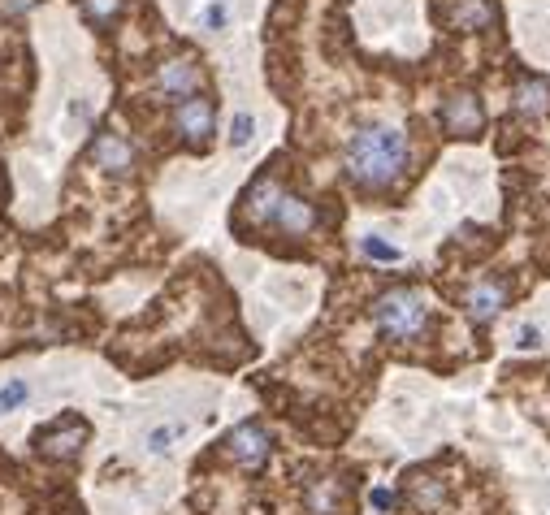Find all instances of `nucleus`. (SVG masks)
<instances>
[{
	"instance_id": "a211bd4d",
	"label": "nucleus",
	"mask_w": 550,
	"mask_h": 515,
	"mask_svg": "<svg viewBox=\"0 0 550 515\" xmlns=\"http://www.w3.org/2000/svg\"><path fill=\"white\" fill-rule=\"evenodd\" d=\"M178 433H182V425H161V429H152V433H148L152 455H165V451H169V442H174Z\"/></svg>"
},
{
	"instance_id": "f3484780",
	"label": "nucleus",
	"mask_w": 550,
	"mask_h": 515,
	"mask_svg": "<svg viewBox=\"0 0 550 515\" xmlns=\"http://www.w3.org/2000/svg\"><path fill=\"white\" fill-rule=\"evenodd\" d=\"M364 247V256H373V260H382V264H390V260H399V247H390V243H382L377 234H369V239L360 243Z\"/></svg>"
},
{
	"instance_id": "6e6552de",
	"label": "nucleus",
	"mask_w": 550,
	"mask_h": 515,
	"mask_svg": "<svg viewBox=\"0 0 550 515\" xmlns=\"http://www.w3.org/2000/svg\"><path fill=\"white\" fill-rule=\"evenodd\" d=\"M204 83V70H200V61H191V57H174V61H165L161 70H156V91H161L165 100H187L195 96Z\"/></svg>"
},
{
	"instance_id": "f03ea898",
	"label": "nucleus",
	"mask_w": 550,
	"mask_h": 515,
	"mask_svg": "<svg viewBox=\"0 0 550 515\" xmlns=\"http://www.w3.org/2000/svg\"><path fill=\"white\" fill-rule=\"evenodd\" d=\"M373 325L390 342H416L429 329V299L416 286H395L373 299Z\"/></svg>"
},
{
	"instance_id": "2eb2a0df",
	"label": "nucleus",
	"mask_w": 550,
	"mask_h": 515,
	"mask_svg": "<svg viewBox=\"0 0 550 515\" xmlns=\"http://www.w3.org/2000/svg\"><path fill=\"white\" fill-rule=\"evenodd\" d=\"M26 399H31V381H26V377H9L5 386H0V416L26 407Z\"/></svg>"
},
{
	"instance_id": "39448f33",
	"label": "nucleus",
	"mask_w": 550,
	"mask_h": 515,
	"mask_svg": "<svg viewBox=\"0 0 550 515\" xmlns=\"http://www.w3.org/2000/svg\"><path fill=\"white\" fill-rule=\"evenodd\" d=\"M269 451H273V438H269V429L265 425H256V420H247V425H239L226 438V455L234 459L239 468L247 472H260L269 464Z\"/></svg>"
},
{
	"instance_id": "5701e85b",
	"label": "nucleus",
	"mask_w": 550,
	"mask_h": 515,
	"mask_svg": "<svg viewBox=\"0 0 550 515\" xmlns=\"http://www.w3.org/2000/svg\"><path fill=\"white\" fill-rule=\"evenodd\" d=\"M520 347H542V334L533 325H525V329H520Z\"/></svg>"
},
{
	"instance_id": "6ab92c4d",
	"label": "nucleus",
	"mask_w": 550,
	"mask_h": 515,
	"mask_svg": "<svg viewBox=\"0 0 550 515\" xmlns=\"http://www.w3.org/2000/svg\"><path fill=\"white\" fill-rule=\"evenodd\" d=\"M455 18H460L464 26H486V22H490V9L481 5V0H468V5H464L460 13H455Z\"/></svg>"
},
{
	"instance_id": "4be33fe9",
	"label": "nucleus",
	"mask_w": 550,
	"mask_h": 515,
	"mask_svg": "<svg viewBox=\"0 0 550 515\" xmlns=\"http://www.w3.org/2000/svg\"><path fill=\"white\" fill-rule=\"evenodd\" d=\"M395 503H399L395 490H373V507H377V511H390Z\"/></svg>"
},
{
	"instance_id": "f8f14e48",
	"label": "nucleus",
	"mask_w": 550,
	"mask_h": 515,
	"mask_svg": "<svg viewBox=\"0 0 550 515\" xmlns=\"http://www.w3.org/2000/svg\"><path fill=\"white\" fill-rule=\"evenodd\" d=\"M516 113H529V117H542L550 113V83L546 78H525V83L516 87Z\"/></svg>"
},
{
	"instance_id": "9b49d317",
	"label": "nucleus",
	"mask_w": 550,
	"mask_h": 515,
	"mask_svg": "<svg viewBox=\"0 0 550 515\" xmlns=\"http://www.w3.org/2000/svg\"><path fill=\"white\" fill-rule=\"evenodd\" d=\"M282 182L273 178V174H260L252 187H247V195H243V213H247V221H256V226H269V217H273V208H278V200H282Z\"/></svg>"
},
{
	"instance_id": "f257e3e1",
	"label": "nucleus",
	"mask_w": 550,
	"mask_h": 515,
	"mask_svg": "<svg viewBox=\"0 0 550 515\" xmlns=\"http://www.w3.org/2000/svg\"><path fill=\"white\" fill-rule=\"evenodd\" d=\"M408 169V135L395 126H360L347 143V178L364 191L390 187Z\"/></svg>"
},
{
	"instance_id": "423d86ee",
	"label": "nucleus",
	"mask_w": 550,
	"mask_h": 515,
	"mask_svg": "<svg viewBox=\"0 0 550 515\" xmlns=\"http://www.w3.org/2000/svg\"><path fill=\"white\" fill-rule=\"evenodd\" d=\"M87 420H57V425H48V429H39L35 433V451L44 455V459H74L78 451L87 446Z\"/></svg>"
},
{
	"instance_id": "412c9836",
	"label": "nucleus",
	"mask_w": 550,
	"mask_h": 515,
	"mask_svg": "<svg viewBox=\"0 0 550 515\" xmlns=\"http://www.w3.org/2000/svg\"><path fill=\"white\" fill-rule=\"evenodd\" d=\"M200 22L208 26V31H221V26H226V5H208L200 13Z\"/></svg>"
},
{
	"instance_id": "20e7f679",
	"label": "nucleus",
	"mask_w": 550,
	"mask_h": 515,
	"mask_svg": "<svg viewBox=\"0 0 550 515\" xmlns=\"http://www.w3.org/2000/svg\"><path fill=\"white\" fill-rule=\"evenodd\" d=\"M87 161L96 169H104L109 178H130V174H135L139 152H135V143H130L126 135H117V130H100V135L91 139V148H87Z\"/></svg>"
},
{
	"instance_id": "aec40b11",
	"label": "nucleus",
	"mask_w": 550,
	"mask_h": 515,
	"mask_svg": "<svg viewBox=\"0 0 550 515\" xmlns=\"http://www.w3.org/2000/svg\"><path fill=\"white\" fill-rule=\"evenodd\" d=\"M39 0H0V13L5 18H26V13H35Z\"/></svg>"
},
{
	"instance_id": "1a4fd4ad",
	"label": "nucleus",
	"mask_w": 550,
	"mask_h": 515,
	"mask_svg": "<svg viewBox=\"0 0 550 515\" xmlns=\"http://www.w3.org/2000/svg\"><path fill=\"white\" fill-rule=\"evenodd\" d=\"M269 226L278 230V234H308L312 226H317V208H312L304 195L282 191V200H278V208H273Z\"/></svg>"
},
{
	"instance_id": "4468645a",
	"label": "nucleus",
	"mask_w": 550,
	"mask_h": 515,
	"mask_svg": "<svg viewBox=\"0 0 550 515\" xmlns=\"http://www.w3.org/2000/svg\"><path fill=\"white\" fill-rule=\"evenodd\" d=\"M126 0H78V13H83L87 26H96V31H104V26H113L117 18H122Z\"/></svg>"
},
{
	"instance_id": "0eeeda50",
	"label": "nucleus",
	"mask_w": 550,
	"mask_h": 515,
	"mask_svg": "<svg viewBox=\"0 0 550 515\" xmlns=\"http://www.w3.org/2000/svg\"><path fill=\"white\" fill-rule=\"evenodd\" d=\"M442 130H447L451 139H481V130H486V113H481L473 91H455V96L442 104Z\"/></svg>"
},
{
	"instance_id": "dca6fc26",
	"label": "nucleus",
	"mask_w": 550,
	"mask_h": 515,
	"mask_svg": "<svg viewBox=\"0 0 550 515\" xmlns=\"http://www.w3.org/2000/svg\"><path fill=\"white\" fill-rule=\"evenodd\" d=\"M252 135H256V117L252 113H239L230 122V148H247L252 143Z\"/></svg>"
},
{
	"instance_id": "ddd939ff",
	"label": "nucleus",
	"mask_w": 550,
	"mask_h": 515,
	"mask_svg": "<svg viewBox=\"0 0 550 515\" xmlns=\"http://www.w3.org/2000/svg\"><path fill=\"white\" fill-rule=\"evenodd\" d=\"M308 511L312 515H338L343 511V485L334 477H321L308 485Z\"/></svg>"
},
{
	"instance_id": "9d476101",
	"label": "nucleus",
	"mask_w": 550,
	"mask_h": 515,
	"mask_svg": "<svg viewBox=\"0 0 550 515\" xmlns=\"http://www.w3.org/2000/svg\"><path fill=\"white\" fill-rule=\"evenodd\" d=\"M464 308H468V316H473V325H490L494 316H499L503 308H507V286L503 282H473L464 290Z\"/></svg>"
},
{
	"instance_id": "7ed1b4c3",
	"label": "nucleus",
	"mask_w": 550,
	"mask_h": 515,
	"mask_svg": "<svg viewBox=\"0 0 550 515\" xmlns=\"http://www.w3.org/2000/svg\"><path fill=\"white\" fill-rule=\"evenodd\" d=\"M174 130H178V139L187 143V148H208V139H213V130H217V109H213V100L208 96H187V100H178L174 104Z\"/></svg>"
}]
</instances>
